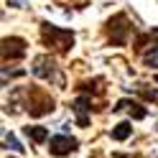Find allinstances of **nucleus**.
I'll use <instances>...</instances> for the list:
<instances>
[{
	"mask_svg": "<svg viewBox=\"0 0 158 158\" xmlns=\"http://www.w3.org/2000/svg\"><path fill=\"white\" fill-rule=\"evenodd\" d=\"M74 38H77L74 31H69V28H59V26L48 23V21L41 23V41H44V46L54 48V51H59V54H69L72 51Z\"/></svg>",
	"mask_w": 158,
	"mask_h": 158,
	"instance_id": "obj_1",
	"label": "nucleus"
},
{
	"mask_svg": "<svg viewBox=\"0 0 158 158\" xmlns=\"http://www.w3.org/2000/svg\"><path fill=\"white\" fill-rule=\"evenodd\" d=\"M105 33H107V41H110L112 46H125L127 38H130V33H133L130 18H127L125 13L112 15L110 21H107V26H105Z\"/></svg>",
	"mask_w": 158,
	"mask_h": 158,
	"instance_id": "obj_2",
	"label": "nucleus"
},
{
	"mask_svg": "<svg viewBox=\"0 0 158 158\" xmlns=\"http://www.w3.org/2000/svg\"><path fill=\"white\" fill-rule=\"evenodd\" d=\"M31 72H33V77L44 79V82H54V84H59V87H64V84H66V79H64V74H61V69L56 66V61H54L51 56H36V59H33Z\"/></svg>",
	"mask_w": 158,
	"mask_h": 158,
	"instance_id": "obj_3",
	"label": "nucleus"
},
{
	"mask_svg": "<svg viewBox=\"0 0 158 158\" xmlns=\"http://www.w3.org/2000/svg\"><path fill=\"white\" fill-rule=\"evenodd\" d=\"M28 94V102H26V110L31 112V117H44L48 112H54V97L51 94H46L44 89H31V92H26Z\"/></svg>",
	"mask_w": 158,
	"mask_h": 158,
	"instance_id": "obj_4",
	"label": "nucleus"
},
{
	"mask_svg": "<svg viewBox=\"0 0 158 158\" xmlns=\"http://www.w3.org/2000/svg\"><path fill=\"white\" fill-rule=\"evenodd\" d=\"M26 46H28L26 38H21V36H5V38H3V64L23 59L26 51H28Z\"/></svg>",
	"mask_w": 158,
	"mask_h": 158,
	"instance_id": "obj_5",
	"label": "nucleus"
},
{
	"mask_svg": "<svg viewBox=\"0 0 158 158\" xmlns=\"http://www.w3.org/2000/svg\"><path fill=\"white\" fill-rule=\"evenodd\" d=\"M79 148V140L72 135H54L51 140H48V153H51L54 158H64L69 153H74Z\"/></svg>",
	"mask_w": 158,
	"mask_h": 158,
	"instance_id": "obj_6",
	"label": "nucleus"
},
{
	"mask_svg": "<svg viewBox=\"0 0 158 158\" xmlns=\"http://www.w3.org/2000/svg\"><path fill=\"white\" fill-rule=\"evenodd\" d=\"M72 110L77 115V125L79 127H87V125H89V112H92V97L89 94H79L77 100L72 102Z\"/></svg>",
	"mask_w": 158,
	"mask_h": 158,
	"instance_id": "obj_7",
	"label": "nucleus"
},
{
	"mask_svg": "<svg viewBox=\"0 0 158 158\" xmlns=\"http://www.w3.org/2000/svg\"><path fill=\"white\" fill-rule=\"evenodd\" d=\"M123 110H127L135 120H143V117H148V110L140 105V102H135V100H117L115 102V107H112V112H123Z\"/></svg>",
	"mask_w": 158,
	"mask_h": 158,
	"instance_id": "obj_8",
	"label": "nucleus"
},
{
	"mask_svg": "<svg viewBox=\"0 0 158 158\" xmlns=\"http://www.w3.org/2000/svg\"><path fill=\"white\" fill-rule=\"evenodd\" d=\"M23 133L31 138V143H44V140H48V130L41 127V125H28V127H23Z\"/></svg>",
	"mask_w": 158,
	"mask_h": 158,
	"instance_id": "obj_9",
	"label": "nucleus"
},
{
	"mask_svg": "<svg viewBox=\"0 0 158 158\" xmlns=\"http://www.w3.org/2000/svg\"><path fill=\"white\" fill-rule=\"evenodd\" d=\"M110 135H112V140H127V138L133 135V125L125 120V123H120V125H115Z\"/></svg>",
	"mask_w": 158,
	"mask_h": 158,
	"instance_id": "obj_10",
	"label": "nucleus"
},
{
	"mask_svg": "<svg viewBox=\"0 0 158 158\" xmlns=\"http://www.w3.org/2000/svg\"><path fill=\"white\" fill-rule=\"evenodd\" d=\"M153 38H158V31H148V33H140V36H138L135 41H133V48H135V51H140V54H143V48H145L148 44H151Z\"/></svg>",
	"mask_w": 158,
	"mask_h": 158,
	"instance_id": "obj_11",
	"label": "nucleus"
},
{
	"mask_svg": "<svg viewBox=\"0 0 158 158\" xmlns=\"http://www.w3.org/2000/svg\"><path fill=\"white\" fill-rule=\"evenodd\" d=\"M143 64L148 69H158V46H151V51L143 54Z\"/></svg>",
	"mask_w": 158,
	"mask_h": 158,
	"instance_id": "obj_12",
	"label": "nucleus"
},
{
	"mask_svg": "<svg viewBox=\"0 0 158 158\" xmlns=\"http://www.w3.org/2000/svg\"><path fill=\"white\" fill-rule=\"evenodd\" d=\"M3 143H5V148H10V151H15V153H23V145L18 143L10 133H5V135H3Z\"/></svg>",
	"mask_w": 158,
	"mask_h": 158,
	"instance_id": "obj_13",
	"label": "nucleus"
},
{
	"mask_svg": "<svg viewBox=\"0 0 158 158\" xmlns=\"http://www.w3.org/2000/svg\"><path fill=\"white\" fill-rule=\"evenodd\" d=\"M135 92H140L145 100H153V102L158 100V89H156V87H153V89H148V84H138V87H135Z\"/></svg>",
	"mask_w": 158,
	"mask_h": 158,
	"instance_id": "obj_14",
	"label": "nucleus"
},
{
	"mask_svg": "<svg viewBox=\"0 0 158 158\" xmlns=\"http://www.w3.org/2000/svg\"><path fill=\"white\" fill-rule=\"evenodd\" d=\"M23 74H26V72H23V69H18V72H13L10 77H23ZM5 82H8V69L3 66V84H5Z\"/></svg>",
	"mask_w": 158,
	"mask_h": 158,
	"instance_id": "obj_15",
	"label": "nucleus"
}]
</instances>
